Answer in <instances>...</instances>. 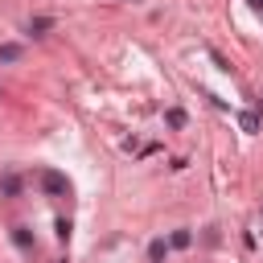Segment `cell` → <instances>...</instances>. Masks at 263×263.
Masks as SVG:
<instances>
[{
  "label": "cell",
  "mask_w": 263,
  "mask_h": 263,
  "mask_svg": "<svg viewBox=\"0 0 263 263\" xmlns=\"http://www.w3.org/2000/svg\"><path fill=\"white\" fill-rule=\"evenodd\" d=\"M58 238H62V242L70 238V222H66V218H58Z\"/></svg>",
  "instance_id": "cell-10"
},
{
  "label": "cell",
  "mask_w": 263,
  "mask_h": 263,
  "mask_svg": "<svg viewBox=\"0 0 263 263\" xmlns=\"http://www.w3.org/2000/svg\"><path fill=\"white\" fill-rule=\"evenodd\" d=\"M164 251H168V242H164V238H152V247H148V259H152V263H160V259H164Z\"/></svg>",
  "instance_id": "cell-5"
},
{
  "label": "cell",
  "mask_w": 263,
  "mask_h": 263,
  "mask_svg": "<svg viewBox=\"0 0 263 263\" xmlns=\"http://www.w3.org/2000/svg\"><path fill=\"white\" fill-rule=\"evenodd\" d=\"M247 4H251V8H255V12H263V0H247Z\"/></svg>",
  "instance_id": "cell-11"
},
{
  "label": "cell",
  "mask_w": 263,
  "mask_h": 263,
  "mask_svg": "<svg viewBox=\"0 0 263 263\" xmlns=\"http://www.w3.org/2000/svg\"><path fill=\"white\" fill-rule=\"evenodd\" d=\"M0 193H4V197H16V193H21V181H16V173H4V177H0Z\"/></svg>",
  "instance_id": "cell-2"
},
{
  "label": "cell",
  "mask_w": 263,
  "mask_h": 263,
  "mask_svg": "<svg viewBox=\"0 0 263 263\" xmlns=\"http://www.w3.org/2000/svg\"><path fill=\"white\" fill-rule=\"evenodd\" d=\"M238 123H242V132H259V115H255V111H242Z\"/></svg>",
  "instance_id": "cell-7"
},
{
  "label": "cell",
  "mask_w": 263,
  "mask_h": 263,
  "mask_svg": "<svg viewBox=\"0 0 263 263\" xmlns=\"http://www.w3.org/2000/svg\"><path fill=\"white\" fill-rule=\"evenodd\" d=\"M21 58V45H0V62H16Z\"/></svg>",
  "instance_id": "cell-9"
},
{
  "label": "cell",
  "mask_w": 263,
  "mask_h": 263,
  "mask_svg": "<svg viewBox=\"0 0 263 263\" xmlns=\"http://www.w3.org/2000/svg\"><path fill=\"white\" fill-rule=\"evenodd\" d=\"M45 29H53V21H49V16H37V21H29V33H33V37H41Z\"/></svg>",
  "instance_id": "cell-6"
},
{
  "label": "cell",
  "mask_w": 263,
  "mask_h": 263,
  "mask_svg": "<svg viewBox=\"0 0 263 263\" xmlns=\"http://www.w3.org/2000/svg\"><path fill=\"white\" fill-rule=\"evenodd\" d=\"M189 242H193V234H189V230H173V238H168V247H177V251H185Z\"/></svg>",
  "instance_id": "cell-4"
},
{
  "label": "cell",
  "mask_w": 263,
  "mask_h": 263,
  "mask_svg": "<svg viewBox=\"0 0 263 263\" xmlns=\"http://www.w3.org/2000/svg\"><path fill=\"white\" fill-rule=\"evenodd\" d=\"M164 119H168V127H185V111H181V107H173Z\"/></svg>",
  "instance_id": "cell-8"
},
{
  "label": "cell",
  "mask_w": 263,
  "mask_h": 263,
  "mask_svg": "<svg viewBox=\"0 0 263 263\" xmlns=\"http://www.w3.org/2000/svg\"><path fill=\"white\" fill-rule=\"evenodd\" d=\"M12 242H16L21 251H33V234H29L25 226H12Z\"/></svg>",
  "instance_id": "cell-3"
},
{
  "label": "cell",
  "mask_w": 263,
  "mask_h": 263,
  "mask_svg": "<svg viewBox=\"0 0 263 263\" xmlns=\"http://www.w3.org/2000/svg\"><path fill=\"white\" fill-rule=\"evenodd\" d=\"M41 189H45L49 197H70V181H66V173H58V168H45V173H41Z\"/></svg>",
  "instance_id": "cell-1"
}]
</instances>
